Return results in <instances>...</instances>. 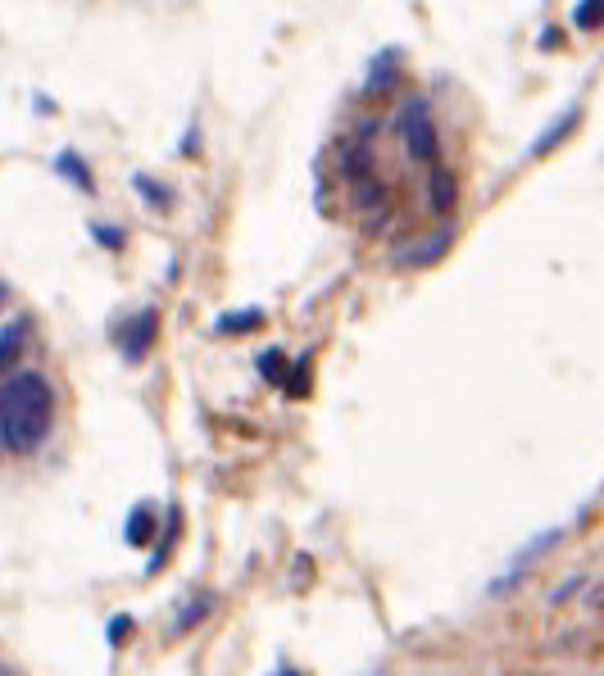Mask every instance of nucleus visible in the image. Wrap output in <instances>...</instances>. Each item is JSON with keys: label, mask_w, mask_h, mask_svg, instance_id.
<instances>
[{"label": "nucleus", "mask_w": 604, "mask_h": 676, "mask_svg": "<svg viewBox=\"0 0 604 676\" xmlns=\"http://www.w3.org/2000/svg\"><path fill=\"white\" fill-rule=\"evenodd\" d=\"M55 422V391L41 373H19L0 386V445L14 454H28L46 441Z\"/></svg>", "instance_id": "nucleus-1"}, {"label": "nucleus", "mask_w": 604, "mask_h": 676, "mask_svg": "<svg viewBox=\"0 0 604 676\" xmlns=\"http://www.w3.org/2000/svg\"><path fill=\"white\" fill-rule=\"evenodd\" d=\"M396 132L405 141L414 164H436L441 159V141H436V123H432V105L423 96H409L396 114Z\"/></svg>", "instance_id": "nucleus-2"}, {"label": "nucleus", "mask_w": 604, "mask_h": 676, "mask_svg": "<svg viewBox=\"0 0 604 676\" xmlns=\"http://www.w3.org/2000/svg\"><path fill=\"white\" fill-rule=\"evenodd\" d=\"M155 336H159V314L155 309H141V314L119 332V354L128 363H141L150 354V345H155Z\"/></svg>", "instance_id": "nucleus-3"}, {"label": "nucleus", "mask_w": 604, "mask_h": 676, "mask_svg": "<svg viewBox=\"0 0 604 676\" xmlns=\"http://www.w3.org/2000/svg\"><path fill=\"white\" fill-rule=\"evenodd\" d=\"M427 200H432V209L441 218H450L459 209V177H455V168H446L441 159L432 164V177H427Z\"/></svg>", "instance_id": "nucleus-4"}, {"label": "nucleus", "mask_w": 604, "mask_h": 676, "mask_svg": "<svg viewBox=\"0 0 604 676\" xmlns=\"http://www.w3.org/2000/svg\"><path fill=\"white\" fill-rule=\"evenodd\" d=\"M577 128H582V109L573 105V109H564V114H559L555 123H550V128H545L541 137L532 141V150H527V159H545V155H550V150H559V146H564V141L573 137Z\"/></svg>", "instance_id": "nucleus-5"}, {"label": "nucleus", "mask_w": 604, "mask_h": 676, "mask_svg": "<svg viewBox=\"0 0 604 676\" xmlns=\"http://www.w3.org/2000/svg\"><path fill=\"white\" fill-rule=\"evenodd\" d=\"M564 536H568V527H545L541 536H532L527 545H518V554L509 559V568H523V572H527L536 559H545V554H550V549H555Z\"/></svg>", "instance_id": "nucleus-6"}, {"label": "nucleus", "mask_w": 604, "mask_h": 676, "mask_svg": "<svg viewBox=\"0 0 604 676\" xmlns=\"http://www.w3.org/2000/svg\"><path fill=\"white\" fill-rule=\"evenodd\" d=\"M23 341H28V318H14V323L0 327V377H5L14 363H19Z\"/></svg>", "instance_id": "nucleus-7"}, {"label": "nucleus", "mask_w": 604, "mask_h": 676, "mask_svg": "<svg viewBox=\"0 0 604 676\" xmlns=\"http://www.w3.org/2000/svg\"><path fill=\"white\" fill-rule=\"evenodd\" d=\"M450 241H455V236H450V227H441V232H436L432 241H423V245H414V250H405V255H400V264H409V268L436 264V259H441V255L450 250Z\"/></svg>", "instance_id": "nucleus-8"}, {"label": "nucleus", "mask_w": 604, "mask_h": 676, "mask_svg": "<svg viewBox=\"0 0 604 676\" xmlns=\"http://www.w3.org/2000/svg\"><path fill=\"white\" fill-rule=\"evenodd\" d=\"M268 318L264 309H232V314H223L214 323V336H241V332H259Z\"/></svg>", "instance_id": "nucleus-9"}, {"label": "nucleus", "mask_w": 604, "mask_h": 676, "mask_svg": "<svg viewBox=\"0 0 604 676\" xmlns=\"http://www.w3.org/2000/svg\"><path fill=\"white\" fill-rule=\"evenodd\" d=\"M150 536H155V509H150V504H137V509L128 513V522H123V540H128V545H150Z\"/></svg>", "instance_id": "nucleus-10"}, {"label": "nucleus", "mask_w": 604, "mask_h": 676, "mask_svg": "<svg viewBox=\"0 0 604 676\" xmlns=\"http://www.w3.org/2000/svg\"><path fill=\"white\" fill-rule=\"evenodd\" d=\"M55 173L69 177V182H73L78 191H91V187H96V182H91V168L82 164L78 150H60V155H55Z\"/></svg>", "instance_id": "nucleus-11"}, {"label": "nucleus", "mask_w": 604, "mask_h": 676, "mask_svg": "<svg viewBox=\"0 0 604 676\" xmlns=\"http://www.w3.org/2000/svg\"><path fill=\"white\" fill-rule=\"evenodd\" d=\"M132 191H137V196L146 200L150 209H159V214H164V209H173V191L164 187V182H155L150 173H137V177H132Z\"/></svg>", "instance_id": "nucleus-12"}, {"label": "nucleus", "mask_w": 604, "mask_h": 676, "mask_svg": "<svg viewBox=\"0 0 604 676\" xmlns=\"http://www.w3.org/2000/svg\"><path fill=\"white\" fill-rule=\"evenodd\" d=\"M396 59V50H382V55L373 59V73H368V87L364 96H387L391 87H396V73H387V64Z\"/></svg>", "instance_id": "nucleus-13"}, {"label": "nucleus", "mask_w": 604, "mask_h": 676, "mask_svg": "<svg viewBox=\"0 0 604 676\" xmlns=\"http://www.w3.org/2000/svg\"><path fill=\"white\" fill-rule=\"evenodd\" d=\"M209 608H214V595L205 590V595H196L191 604H182V613H178V622H173V631H196L200 622L209 618Z\"/></svg>", "instance_id": "nucleus-14"}, {"label": "nucleus", "mask_w": 604, "mask_h": 676, "mask_svg": "<svg viewBox=\"0 0 604 676\" xmlns=\"http://www.w3.org/2000/svg\"><path fill=\"white\" fill-rule=\"evenodd\" d=\"M573 28L577 32H600L604 28V0H577L573 5Z\"/></svg>", "instance_id": "nucleus-15"}, {"label": "nucleus", "mask_w": 604, "mask_h": 676, "mask_svg": "<svg viewBox=\"0 0 604 676\" xmlns=\"http://www.w3.org/2000/svg\"><path fill=\"white\" fill-rule=\"evenodd\" d=\"M259 373H264L268 386H287V354H282L278 345H268V350L259 354Z\"/></svg>", "instance_id": "nucleus-16"}, {"label": "nucleus", "mask_w": 604, "mask_h": 676, "mask_svg": "<svg viewBox=\"0 0 604 676\" xmlns=\"http://www.w3.org/2000/svg\"><path fill=\"white\" fill-rule=\"evenodd\" d=\"M523 581H527V572H523V568H509L505 577H496L491 586H486V595H491V599H505V595H514V590L523 586Z\"/></svg>", "instance_id": "nucleus-17"}, {"label": "nucleus", "mask_w": 604, "mask_h": 676, "mask_svg": "<svg viewBox=\"0 0 604 676\" xmlns=\"http://www.w3.org/2000/svg\"><path fill=\"white\" fill-rule=\"evenodd\" d=\"M91 236H96V245H105V250H123V245H128V236L114 223H91Z\"/></svg>", "instance_id": "nucleus-18"}, {"label": "nucleus", "mask_w": 604, "mask_h": 676, "mask_svg": "<svg viewBox=\"0 0 604 676\" xmlns=\"http://www.w3.org/2000/svg\"><path fill=\"white\" fill-rule=\"evenodd\" d=\"M287 391L291 395H305L309 391V354H300V359H296V368H291V377H287Z\"/></svg>", "instance_id": "nucleus-19"}, {"label": "nucleus", "mask_w": 604, "mask_h": 676, "mask_svg": "<svg viewBox=\"0 0 604 676\" xmlns=\"http://www.w3.org/2000/svg\"><path fill=\"white\" fill-rule=\"evenodd\" d=\"M128 636H132V618H128V613H119V618L109 622V645L123 649V645H128Z\"/></svg>", "instance_id": "nucleus-20"}, {"label": "nucleus", "mask_w": 604, "mask_h": 676, "mask_svg": "<svg viewBox=\"0 0 604 676\" xmlns=\"http://www.w3.org/2000/svg\"><path fill=\"white\" fill-rule=\"evenodd\" d=\"M582 586H586V577H568V581H559L555 595H550V604H555V608H559V604H568V599H573Z\"/></svg>", "instance_id": "nucleus-21"}, {"label": "nucleus", "mask_w": 604, "mask_h": 676, "mask_svg": "<svg viewBox=\"0 0 604 676\" xmlns=\"http://www.w3.org/2000/svg\"><path fill=\"white\" fill-rule=\"evenodd\" d=\"M541 41H545V50H559V32H555V28H545Z\"/></svg>", "instance_id": "nucleus-22"}, {"label": "nucleus", "mask_w": 604, "mask_h": 676, "mask_svg": "<svg viewBox=\"0 0 604 676\" xmlns=\"http://www.w3.org/2000/svg\"><path fill=\"white\" fill-rule=\"evenodd\" d=\"M0 304H5V282H0Z\"/></svg>", "instance_id": "nucleus-23"}, {"label": "nucleus", "mask_w": 604, "mask_h": 676, "mask_svg": "<svg viewBox=\"0 0 604 676\" xmlns=\"http://www.w3.org/2000/svg\"><path fill=\"white\" fill-rule=\"evenodd\" d=\"M600 490H604V481H600Z\"/></svg>", "instance_id": "nucleus-24"}]
</instances>
